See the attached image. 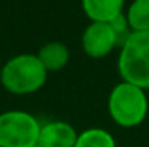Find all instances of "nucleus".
<instances>
[{
  "label": "nucleus",
  "mask_w": 149,
  "mask_h": 147,
  "mask_svg": "<svg viewBox=\"0 0 149 147\" xmlns=\"http://www.w3.org/2000/svg\"><path fill=\"white\" fill-rule=\"evenodd\" d=\"M48 75L37 54L24 52L5 62L0 70V84L13 95H30L45 86Z\"/></svg>",
  "instance_id": "1"
},
{
  "label": "nucleus",
  "mask_w": 149,
  "mask_h": 147,
  "mask_svg": "<svg viewBox=\"0 0 149 147\" xmlns=\"http://www.w3.org/2000/svg\"><path fill=\"white\" fill-rule=\"evenodd\" d=\"M106 108L116 125L122 128H135L148 117L149 98L146 90L130 82L120 81L109 92Z\"/></svg>",
  "instance_id": "2"
},
{
  "label": "nucleus",
  "mask_w": 149,
  "mask_h": 147,
  "mask_svg": "<svg viewBox=\"0 0 149 147\" xmlns=\"http://www.w3.org/2000/svg\"><path fill=\"white\" fill-rule=\"evenodd\" d=\"M118 71L122 81L149 90V32H133L119 48Z\"/></svg>",
  "instance_id": "3"
},
{
  "label": "nucleus",
  "mask_w": 149,
  "mask_h": 147,
  "mask_svg": "<svg viewBox=\"0 0 149 147\" xmlns=\"http://www.w3.org/2000/svg\"><path fill=\"white\" fill-rule=\"evenodd\" d=\"M41 124L27 111L11 109L0 114V147H33L38 144Z\"/></svg>",
  "instance_id": "4"
},
{
  "label": "nucleus",
  "mask_w": 149,
  "mask_h": 147,
  "mask_svg": "<svg viewBox=\"0 0 149 147\" xmlns=\"http://www.w3.org/2000/svg\"><path fill=\"white\" fill-rule=\"evenodd\" d=\"M81 48L91 59H103L118 48L109 22H91L81 35Z\"/></svg>",
  "instance_id": "5"
},
{
  "label": "nucleus",
  "mask_w": 149,
  "mask_h": 147,
  "mask_svg": "<svg viewBox=\"0 0 149 147\" xmlns=\"http://www.w3.org/2000/svg\"><path fill=\"white\" fill-rule=\"evenodd\" d=\"M78 131L68 122L51 120L41 124L38 147H74Z\"/></svg>",
  "instance_id": "6"
},
{
  "label": "nucleus",
  "mask_w": 149,
  "mask_h": 147,
  "mask_svg": "<svg viewBox=\"0 0 149 147\" xmlns=\"http://www.w3.org/2000/svg\"><path fill=\"white\" fill-rule=\"evenodd\" d=\"M81 8L91 22H111L124 13L125 0H81Z\"/></svg>",
  "instance_id": "7"
},
{
  "label": "nucleus",
  "mask_w": 149,
  "mask_h": 147,
  "mask_svg": "<svg viewBox=\"0 0 149 147\" xmlns=\"http://www.w3.org/2000/svg\"><path fill=\"white\" fill-rule=\"evenodd\" d=\"M37 57L48 73H56L67 66L70 60V51L62 41H49L40 48Z\"/></svg>",
  "instance_id": "8"
},
{
  "label": "nucleus",
  "mask_w": 149,
  "mask_h": 147,
  "mask_svg": "<svg viewBox=\"0 0 149 147\" xmlns=\"http://www.w3.org/2000/svg\"><path fill=\"white\" fill-rule=\"evenodd\" d=\"M74 147H118L114 136L105 128L92 127L78 133Z\"/></svg>",
  "instance_id": "9"
},
{
  "label": "nucleus",
  "mask_w": 149,
  "mask_h": 147,
  "mask_svg": "<svg viewBox=\"0 0 149 147\" xmlns=\"http://www.w3.org/2000/svg\"><path fill=\"white\" fill-rule=\"evenodd\" d=\"M124 13L132 32H149V0H133Z\"/></svg>",
  "instance_id": "10"
},
{
  "label": "nucleus",
  "mask_w": 149,
  "mask_h": 147,
  "mask_svg": "<svg viewBox=\"0 0 149 147\" xmlns=\"http://www.w3.org/2000/svg\"><path fill=\"white\" fill-rule=\"evenodd\" d=\"M109 26L113 27L118 48L122 46V44L130 38V35L133 33L132 29H130V26H129V21H127V17H125V13H122V14H119L116 19H113L111 22H109Z\"/></svg>",
  "instance_id": "11"
},
{
  "label": "nucleus",
  "mask_w": 149,
  "mask_h": 147,
  "mask_svg": "<svg viewBox=\"0 0 149 147\" xmlns=\"http://www.w3.org/2000/svg\"><path fill=\"white\" fill-rule=\"evenodd\" d=\"M33 147H38V146H33Z\"/></svg>",
  "instance_id": "12"
}]
</instances>
